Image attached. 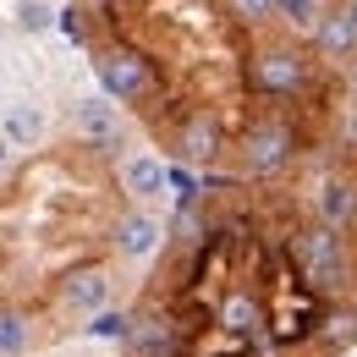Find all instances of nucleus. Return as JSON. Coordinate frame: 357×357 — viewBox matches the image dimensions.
<instances>
[{
  "label": "nucleus",
  "instance_id": "f257e3e1",
  "mask_svg": "<svg viewBox=\"0 0 357 357\" xmlns=\"http://www.w3.org/2000/svg\"><path fill=\"white\" fill-rule=\"evenodd\" d=\"M291 259L297 269L308 275L313 286H341L347 280V236L341 231H330V225H308V231H297L291 236Z\"/></svg>",
  "mask_w": 357,
  "mask_h": 357
},
{
  "label": "nucleus",
  "instance_id": "f03ea898",
  "mask_svg": "<svg viewBox=\"0 0 357 357\" xmlns=\"http://www.w3.org/2000/svg\"><path fill=\"white\" fill-rule=\"evenodd\" d=\"M93 72H99V93L105 99H121V105H132L143 93L154 89V66L137 55V50H99V61H93Z\"/></svg>",
  "mask_w": 357,
  "mask_h": 357
},
{
  "label": "nucleus",
  "instance_id": "7ed1b4c3",
  "mask_svg": "<svg viewBox=\"0 0 357 357\" xmlns=\"http://www.w3.org/2000/svg\"><path fill=\"white\" fill-rule=\"evenodd\" d=\"M291 149H297V132L286 127V121H259L253 132H248V143H242V160H248V171L253 176H269V171H280L286 160H291Z\"/></svg>",
  "mask_w": 357,
  "mask_h": 357
},
{
  "label": "nucleus",
  "instance_id": "20e7f679",
  "mask_svg": "<svg viewBox=\"0 0 357 357\" xmlns=\"http://www.w3.org/2000/svg\"><path fill=\"white\" fill-rule=\"evenodd\" d=\"M303 72H308V66H303V55H297V50H259V55H253V72H248V77H253V89L259 93H275V99H280V93H297L303 89Z\"/></svg>",
  "mask_w": 357,
  "mask_h": 357
},
{
  "label": "nucleus",
  "instance_id": "39448f33",
  "mask_svg": "<svg viewBox=\"0 0 357 357\" xmlns=\"http://www.w3.org/2000/svg\"><path fill=\"white\" fill-rule=\"evenodd\" d=\"M61 308L66 313H99L110 308V275L105 269H77V275H66L61 280Z\"/></svg>",
  "mask_w": 357,
  "mask_h": 357
},
{
  "label": "nucleus",
  "instance_id": "423d86ee",
  "mask_svg": "<svg viewBox=\"0 0 357 357\" xmlns=\"http://www.w3.org/2000/svg\"><path fill=\"white\" fill-rule=\"evenodd\" d=\"M160 236H165V225L154 220L149 209H132V215L116 220V253H121V259H149V253L160 248Z\"/></svg>",
  "mask_w": 357,
  "mask_h": 357
},
{
  "label": "nucleus",
  "instance_id": "0eeeda50",
  "mask_svg": "<svg viewBox=\"0 0 357 357\" xmlns=\"http://www.w3.org/2000/svg\"><path fill=\"white\" fill-rule=\"evenodd\" d=\"M72 121H77V132L89 137V143H116V137H121V116H116V105H110L105 93H89V99H77Z\"/></svg>",
  "mask_w": 357,
  "mask_h": 357
},
{
  "label": "nucleus",
  "instance_id": "6e6552de",
  "mask_svg": "<svg viewBox=\"0 0 357 357\" xmlns=\"http://www.w3.org/2000/svg\"><path fill=\"white\" fill-rule=\"evenodd\" d=\"M313 45H319V55H330V61H347L357 50V28L347 11H319L313 17Z\"/></svg>",
  "mask_w": 357,
  "mask_h": 357
},
{
  "label": "nucleus",
  "instance_id": "1a4fd4ad",
  "mask_svg": "<svg viewBox=\"0 0 357 357\" xmlns=\"http://www.w3.org/2000/svg\"><path fill=\"white\" fill-rule=\"evenodd\" d=\"M357 220V187L341 176H330L319 187V225H330V231H347Z\"/></svg>",
  "mask_w": 357,
  "mask_h": 357
},
{
  "label": "nucleus",
  "instance_id": "9d476101",
  "mask_svg": "<svg viewBox=\"0 0 357 357\" xmlns=\"http://www.w3.org/2000/svg\"><path fill=\"white\" fill-rule=\"evenodd\" d=\"M121 187L132 192L137 204H143V198H160V192H165V160H154V154L121 160Z\"/></svg>",
  "mask_w": 357,
  "mask_h": 357
},
{
  "label": "nucleus",
  "instance_id": "9b49d317",
  "mask_svg": "<svg viewBox=\"0 0 357 357\" xmlns=\"http://www.w3.org/2000/svg\"><path fill=\"white\" fill-rule=\"evenodd\" d=\"M0 137L11 143V154H17V149H33V143L45 137V110H39L33 99L11 105V110H6V121H0Z\"/></svg>",
  "mask_w": 357,
  "mask_h": 357
},
{
  "label": "nucleus",
  "instance_id": "f8f14e48",
  "mask_svg": "<svg viewBox=\"0 0 357 357\" xmlns=\"http://www.w3.org/2000/svg\"><path fill=\"white\" fill-rule=\"evenodd\" d=\"M181 154H187L192 165L215 160V154H220V127H215L209 116H192V121L181 127Z\"/></svg>",
  "mask_w": 357,
  "mask_h": 357
},
{
  "label": "nucleus",
  "instance_id": "ddd939ff",
  "mask_svg": "<svg viewBox=\"0 0 357 357\" xmlns=\"http://www.w3.org/2000/svg\"><path fill=\"white\" fill-rule=\"evenodd\" d=\"M220 324H225V330H236V335L259 330V303H253L248 291H231V297L220 303Z\"/></svg>",
  "mask_w": 357,
  "mask_h": 357
},
{
  "label": "nucleus",
  "instance_id": "4468645a",
  "mask_svg": "<svg viewBox=\"0 0 357 357\" xmlns=\"http://www.w3.org/2000/svg\"><path fill=\"white\" fill-rule=\"evenodd\" d=\"M28 341H33L28 319L11 313V308H0V357H22V352H28Z\"/></svg>",
  "mask_w": 357,
  "mask_h": 357
},
{
  "label": "nucleus",
  "instance_id": "2eb2a0df",
  "mask_svg": "<svg viewBox=\"0 0 357 357\" xmlns=\"http://www.w3.org/2000/svg\"><path fill=\"white\" fill-rule=\"evenodd\" d=\"M127 341H132L137 357H171V335H165V324H132Z\"/></svg>",
  "mask_w": 357,
  "mask_h": 357
},
{
  "label": "nucleus",
  "instance_id": "dca6fc26",
  "mask_svg": "<svg viewBox=\"0 0 357 357\" xmlns=\"http://www.w3.org/2000/svg\"><path fill=\"white\" fill-rule=\"evenodd\" d=\"M127 330H132V319H127L121 308H99L89 319V335H93V341H127Z\"/></svg>",
  "mask_w": 357,
  "mask_h": 357
},
{
  "label": "nucleus",
  "instance_id": "f3484780",
  "mask_svg": "<svg viewBox=\"0 0 357 357\" xmlns=\"http://www.w3.org/2000/svg\"><path fill=\"white\" fill-rule=\"evenodd\" d=\"M17 28L22 33H45V28H55V11L45 0H17Z\"/></svg>",
  "mask_w": 357,
  "mask_h": 357
},
{
  "label": "nucleus",
  "instance_id": "a211bd4d",
  "mask_svg": "<svg viewBox=\"0 0 357 357\" xmlns=\"http://www.w3.org/2000/svg\"><path fill=\"white\" fill-rule=\"evenodd\" d=\"M225 11L236 17V22H264L280 11V0H225Z\"/></svg>",
  "mask_w": 357,
  "mask_h": 357
},
{
  "label": "nucleus",
  "instance_id": "6ab92c4d",
  "mask_svg": "<svg viewBox=\"0 0 357 357\" xmlns=\"http://www.w3.org/2000/svg\"><path fill=\"white\" fill-rule=\"evenodd\" d=\"M280 11H291V17H313V0H280Z\"/></svg>",
  "mask_w": 357,
  "mask_h": 357
},
{
  "label": "nucleus",
  "instance_id": "aec40b11",
  "mask_svg": "<svg viewBox=\"0 0 357 357\" xmlns=\"http://www.w3.org/2000/svg\"><path fill=\"white\" fill-rule=\"evenodd\" d=\"M6 165H11V143L0 137V171H6Z\"/></svg>",
  "mask_w": 357,
  "mask_h": 357
},
{
  "label": "nucleus",
  "instance_id": "412c9836",
  "mask_svg": "<svg viewBox=\"0 0 357 357\" xmlns=\"http://www.w3.org/2000/svg\"><path fill=\"white\" fill-rule=\"evenodd\" d=\"M347 17H352V28H357V0H347Z\"/></svg>",
  "mask_w": 357,
  "mask_h": 357
},
{
  "label": "nucleus",
  "instance_id": "4be33fe9",
  "mask_svg": "<svg viewBox=\"0 0 357 357\" xmlns=\"http://www.w3.org/2000/svg\"><path fill=\"white\" fill-rule=\"evenodd\" d=\"M0 33H6V22H0Z\"/></svg>",
  "mask_w": 357,
  "mask_h": 357
}]
</instances>
